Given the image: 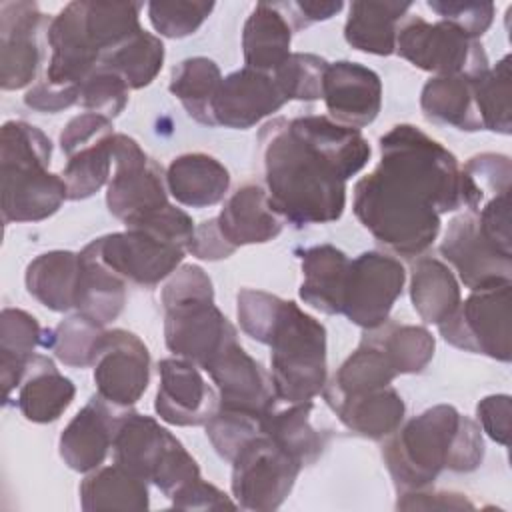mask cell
<instances>
[{
    "label": "cell",
    "instance_id": "cell-27",
    "mask_svg": "<svg viewBox=\"0 0 512 512\" xmlns=\"http://www.w3.org/2000/svg\"><path fill=\"white\" fill-rule=\"evenodd\" d=\"M80 254V272L74 296V308L84 318L106 326L116 320L126 302V280L112 272L96 256L92 244H86Z\"/></svg>",
    "mask_w": 512,
    "mask_h": 512
},
{
    "label": "cell",
    "instance_id": "cell-59",
    "mask_svg": "<svg viewBox=\"0 0 512 512\" xmlns=\"http://www.w3.org/2000/svg\"><path fill=\"white\" fill-rule=\"evenodd\" d=\"M398 508L402 510H458V508H474L472 502L464 498V494L456 492H426L412 490L402 492L398 498Z\"/></svg>",
    "mask_w": 512,
    "mask_h": 512
},
{
    "label": "cell",
    "instance_id": "cell-20",
    "mask_svg": "<svg viewBox=\"0 0 512 512\" xmlns=\"http://www.w3.org/2000/svg\"><path fill=\"white\" fill-rule=\"evenodd\" d=\"M48 44L52 48L46 82L54 86H78L98 68L100 54L84 28L82 2L66 4L48 22Z\"/></svg>",
    "mask_w": 512,
    "mask_h": 512
},
{
    "label": "cell",
    "instance_id": "cell-15",
    "mask_svg": "<svg viewBox=\"0 0 512 512\" xmlns=\"http://www.w3.org/2000/svg\"><path fill=\"white\" fill-rule=\"evenodd\" d=\"M210 374L222 408L244 410L256 416H266L274 410L276 392L272 376L238 344H226L202 368Z\"/></svg>",
    "mask_w": 512,
    "mask_h": 512
},
{
    "label": "cell",
    "instance_id": "cell-3",
    "mask_svg": "<svg viewBox=\"0 0 512 512\" xmlns=\"http://www.w3.org/2000/svg\"><path fill=\"white\" fill-rule=\"evenodd\" d=\"M382 456L402 494L428 488L442 470H476L484 458V440L474 420L450 404H438L392 432Z\"/></svg>",
    "mask_w": 512,
    "mask_h": 512
},
{
    "label": "cell",
    "instance_id": "cell-35",
    "mask_svg": "<svg viewBox=\"0 0 512 512\" xmlns=\"http://www.w3.org/2000/svg\"><path fill=\"white\" fill-rule=\"evenodd\" d=\"M410 298L418 316L438 326L460 306V286L444 262L424 256L412 264Z\"/></svg>",
    "mask_w": 512,
    "mask_h": 512
},
{
    "label": "cell",
    "instance_id": "cell-17",
    "mask_svg": "<svg viewBox=\"0 0 512 512\" xmlns=\"http://www.w3.org/2000/svg\"><path fill=\"white\" fill-rule=\"evenodd\" d=\"M44 14L36 2H0V86H28L40 64L38 32Z\"/></svg>",
    "mask_w": 512,
    "mask_h": 512
},
{
    "label": "cell",
    "instance_id": "cell-43",
    "mask_svg": "<svg viewBox=\"0 0 512 512\" xmlns=\"http://www.w3.org/2000/svg\"><path fill=\"white\" fill-rule=\"evenodd\" d=\"M372 336L384 348L398 374L422 372L434 356V336L424 326L386 322L374 328Z\"/></svg>",
    "mask_w": 512,
    "mask_h": 512
},
{
    "label": "cell",
    "instance_id": "cell-36",
    "mask_svg": "<svg viewBox=\"0 0 512 512\" xmlns=\"http://www.w3.org/2000/svg\"><path fill=\"white\" fill-rule=\"evenodd\" d=\"M398 376L388 354L378 344V340L368 334L360 346L342 362L332 382L324 386L322 392L332 394H362L370 390H378L390 386V382Z\"/></svg>",
    "mask_w": 512,
    "mask_h": 512
},
{
    "label": "cell",
    "instance_id": "cell-56",
    "mask_svg": "<svg viewBox=\"0 0 512 512\" xmlns=\"http://www.w3.org/2000/svg\"><path fill=\"white\" fill-rule=\"evenodd\" d=\"M170 500L174 508H182V510H224V508L238 506L222 490H218L210 482H204L202 478L190 482Z\"/></svg>",
    "mask_w": 512,
    "mask_h": 512
},
{
    "label": "cell",
    "instance_id": "cell-38",
    "mask_svg": "<svg viewBox=\"0 0 512 512\" xmlns=\"http://www.w3.org/2000/svg\"><path fill=\"white\" fill-rule=\"evenodd\" d=\"M312 408L314 404L310 400L298 402L282 412L272 410L262 420V432L298 458L302 466L314 464L326 444L324 434L310 424Z\"/></svg>",
    "mask_w": 512,
    "mask_h": 512
},
{
    "label": "cell",
    "instance_id": "cell-8",
    "mask_svg": "<svg viewBox=\"0 0 512 512\" xmlns=\"http://www.w3.org/2000/svg\"><path fill=\"white\" fill-rule=\"evenodd\" d=\"M300 470L298 458L260 432L232 460V496L244 510H276L290 494Z\"/></svg>",
    "mask_w": 512,
    "mask_h": 512
},
{
    "label": "cell",
    "instance_id": "cell-19",
    "mask_svg": "<svg viewBox=\"0 0 512 512\" xmlns=\"http://www.w3.org/2000/svg\"><path fill=\"white\" fill-rule=\"evenodd\" d=\"M286 102L272 74L244 66L222 78L212 114L216 126L246 130L278 112Z\"/></svg>",
    "mask_w": 512,
    "mask_h": 512
},
{
    "label": "cell",
    "instance_id": "cell-40",
    "mask_svg": "<svg viewBox=\"0 0 512 512\" xmlns=\"http://www.w3.org/2000/svg\"><path fill=\"white\" fill-rule=\"evenodd\" d=\"M164 62V44L158 36L140 30L130 40L104 54L100 64L118 72L128 88L138 90L148 86L160 72Z\"/></svg>",
    "mask_w": 512,
    "mask_h": 512
},
{
    "label": "cell",
    "instance_id": "cell-11",
    "mask_svg": "<svg viewBox=\"0 0 512 512\" xmlns=\"http://www.w3.org/2000/svg\"><path fill=\"white\" fill-rule=\"evenodd\" d=\"M404 280L406 270L400 260L382 252H362L350 260L342 314L366 330L380 328L388 322Z\"/></svg>",
    "mask_w": 512,
    "mask_h": 512
},
{
    "label": "cell",
    "instance_id": "cell-45",
    "mask_svg": "<svg viewBox=\"0 0 512 512\" xmlns=\"http://www.w3.org/2000/svg\"><path fill=\"white\" fill-rule=\"evenodd\" d=\"M262 416L234 410V408H222L214 412V416L206 422V434L214 446V450L228 462L234 460V456L254 438L262 432Z\"/></svg>",
    "mask_w": 512,
    "mask_h": 512
},
{
    "label": "cell",
    "instance_id": "cell-33",
    "mask_svg": "<svg viewBox=\"0 0 512 512\" xmlns=\"http://www.w3.org/2000/svg\"><path fill=\"white\" fill-rule=\"evenodd\" d=\"M80 506L94 510H146L150 506L146 480L120 464L92 470L80 484Z\"/></svg>",
    "mask_w": 512,
    "mask_h": 512
},
{
    "label": "cell",
    "instance_id": "cell-4",
    "mask_svg": "<svg viewBox=\"0 0 512 512\" xmlns=\"http://www.w3.org/2000/svg\"><path fill=\"white\" fill-rule=\"evenodd\" d=\"M50 138L36 126L10 120L0 136L2 218L10 222H40L68 200L62 176L48 170Z\"/></svg>",
    "mask_w": 512,
    "mask_h": 512
},
{
    "label": "cell",
    "instance_id": "cell-51",
    "mask_svg": "<svg viewBox=\"0 0 512 512\" xmlns=\"http://www.w3.org/2000/svg\"><path fill=\"white\" fill-rule=\"evenodd\" d=\"M428 8L442 20L454 24L470 38L482 36L494 18V4L490 2H452V0H428Z\"/></svg>",
    "mask_w": 512,
    "mask_h": 512
},
{
    "label": "cell",
    "instance_id": "cell-12",
    "mask_svg": "<svg viewBox=\"0 0 512 512\" xmlns=\"http://www.w3.org/2000/svg\"><path fill=\"white\" fill-rule=\"evenodd\" d=\"M90 366L98 394L112 406L136 404L150 382L148 348L136 334L122 328L100 334Z\"/></svg>",
    "mask_w": 512,
    "mask_h": 512
},
{
    "label": "cell",
    "instance_id": "cell-13",
    "mask_svg": "<svg viewBox=\"0 0 512 512\" xmlns=\"http://www.w3.org/2000/svg\"><path fill=\"white\" fill-rule=\"evenodd\" d=\"M112 272L136 286L154 288L182 262L186 248L142 228H126L90 242Z\"/></svg>",
    "mask_w": 512,
    "mask_h": 512
},
{
    "label": "cell",
    "instance_id": "cell-53",
    "mask_svg": "<svg viewBox=\"0 0 512 512\" xmlns=\"http://www.w3.org/2000/svg\"><path fill=\"white\" fill-rule=\"evenodd\" d=\"M482 234L502 252L512 256L510 240V194L500 192L488 198V202L474 210Z\"/></svg>",
    "mask_w": 512,
    "mask_h": 512
},
{
    "label": "cell",
    "instance_id": "cell-55",
    "mask_svg": "<svg viewBox=\"0 0 512 512\" xmlns=\"http://www.w3.org/2000/svg\"><path fill=\"white\" fill-rule=\"evenodd\" d=\"M510 414L512 402L508 394L486 396L476 406V416L482 430L502 446H508L510 442Z\"/></svg>",
    "mask_w": 512,
    "mask_h": 512
},
{
    "label": "cell",
    "instance_id": "cell-34",
    "mask_svg": "<svg viewBox=\"0 0 512 512\" xmlns=\"http://www.w3.org/2000/svg\"><path fill=\"white\" fill-rule=\"evenodd\" d=\"M420 108L430 122L458 130H484L474 104L470 76H434L420 94Z\"/></svg>",
    "mask_w": 512,
    "mask_h": 512
},
{
    "label": "cell",
    "instance_id": "cell-21",
    "mask_svg": "<svg viewBox=\"0 0 512 512\" xmlns=\"http://www.w3.org/2000/svg\"><path fill=\"white\" fill-rule=\"evenodd\" d=\"M100 394L92 396L86 406L68 422L60 434V456L76 472L96 470L114 442L120 414Z\"/></svg>",
    "mask_w": 512,
    "mask_h": 512
},
{
    "label": "cell",
    "instance_id": "cell-6",
    "mask_svg": "<svg viewBox=\"0 0 512 512\" xmlns=\"http://www.w3.org/2000/svg\"><path fill=\"white\" fill-rule=\"evenodd\" d=\"M272 386L278 400L308 402L326 386V328L298 308L282 300L268 336Z\"/></svg>",
    "mask_w": 512,
    "mask_h": 512
},
{
    "label": "cell",
    "instance_id": "cell-29",
    "mask_svg": "<svg viewBox=\"0 0 512 512\" xmlns=\"http://www.w3.org/2000/svg\"><path fill=\"white\" fill-rule=\"evenodd\" d=\"M292 26L276 4L258 2L244 22L242 50L248 68L274 72L290 56Z\"/></svg>",
    "mask_w": 512,
    "mask_h": 512
},
{
    "label": "cell",
    "instance_id": "cell-48",
    "mask_svg": "<svg viewBox=\"0 0 512 512\" xmlns=\"http://www.w3.org/2000/svg\"><path fill=\"white\" fill-rule=\"evenodd\" d=\"M462 172L468 182V208L474 212L486 194H500L510 192V160L502 154H478L472 156L464 166Z\"/></svg>",
    "mask_w": 512,
    "mask_h": 512
},
{
    "label": "cell",
    "instance_id": "cell-54",
    "mask_svg": "<svg viewBox=\"0 0 512 512\" xmlns=\"http://www.w3.org/2000/svg\"><path fill=\"white\" fill-rule=\"evenodd\" d=\"M112 122L106 116L84 112L74 116L60 134V148L66 156H72L80 148H86L94 142H100L112 136Z\"/></svg>",
    "mask_w": 512,
    "mask_h": 512
},
{
    "label": "cell",
    "instance_id": "cell-7",
    "mask_svg": "<svg viewBox=\"0 0 512 512\" xmlns=\"http://www.w3.org/2000/svg\"><path fill=\"white\" fill-rule=\"evenodd\" d=\"M394 52L436 76H474L488 68L482 44L446 20L430 24L420 16H406L398 26Z\"/></svg>",
    "mask_w": 512,
    "mask_h": 512
},
{
    "label": "cell",
    "instance_id": "cell-18",
    "mask_svg": "<svg viewBox=\"0 0 512 512\" xmlns=\"http://www.w3.org/2000/svg\"><path fill=\"white\" fill-rule=\"evenodd\" d=\"M322 98L334 122L360 130L372 124L380 112L382 82L368 66L338 60L324 72Z\"/></svg>",
    "mask_w": 512,
    "mask_h": 512
},
{
    "label": "cell",
    "instance_id": "cell-46",
    "mask_svg": "<svg viewBox=\"0 0 512 512\" xmlns=\"http://www.w3.org/2000/svg\"><path fill=\"white\" fill-rule=\"evenodd\" d=\"M102 332L104 326L76 314L62 320L54 332H50L48 348L54 350L60 362L74 368H84L92 364V352Z\"/></svg>",
    "mask_w": 512,
    "mask_h": 512
},
{
    "label": "cell",
    "instance_id": "cell-14",
    "mask_svg": "<svg viewBox=\"0 0 512 512\" xmlns=\"http://www.w3.org/2000/svg\"><path fill=\"white\" fill-rule=\"evenodd\" d=\"M440 252L458 270L460 280L470 290L504 284L512 278V256L502 254L482 234L472 210L456 216L448 224Z\"/></svg>",
    "mask_w": 512,
    "mask_h": 512
},
{
    "label": "cell",
    "instance_id": "cell-24",
    "mask_svg": "<svg viewBox=\"0 0 512 512\" xmlns=\"http://www.w3.org/2000/svg\"><path fill=\"white\" fill-rule=\"evenodd\" d=\"M174 440L176 436L162 428L152 416L138 412L120 414L112 442L114 462L142 480L152 482L156 468Z\"/></svg>",
    "mask_w": 512,
    "mask_h": 512
},
{
    "label": "cell",
    "instance_id": "cell-5",
    "mask_svg": "<svg viewBox=\"0 0 512 512\" xmlns=\"http://www.w3.org/2000/svg\"><path fill=\"white\" fill-rule=\"evenodd\" d=\"M166 310V348L200 368L226 344L236 340V328L214 304L212 282L200 266H180L162 288Z\"/></svg>",
    "mask_w": 512,
    "mask_h": 512
},
{
    "label": "cell",
    "instance_id": "cell-47",
    "mask_svg": "<svg viewBox=\"0 0 512 512\" xmlns=\"http://www.w3.org/2000/svg\"><path fill=\"white\" fill-rule=\"evenodd\" d=\"M128 90V84L118 72L98 64V68L80 84L78 104L88 112L114 118L128 104Z\"/></svg>",
    "mask_w": 512,
    "mask_h": 512
},
{
    "label": "cell",
    "instance_id": "cell-44",
    "mask_svg": "<svg viewBox=\"0 0 512 512\" xmlns=\"http://www.w3.org/2000/svg\"><path fill=\"white\" fill-rule=\"evenodd\" d=\"M328 62L316 54L296 52L290 54L274 72L272 78L278 84L286 100H318L322 98V82Z\"/></svg>",
    "mask_w": 512,
    "mask_h": 512
},
{
    "label": "cell",
    "instance_id": "cell-32",
    "mask_svg": "<svg viewBox=\"0 0 512 512\" xmlns=\"http://www.w3.org/2000/svg\"><path fill=\"white\" fill-rule=\"evenodd\" d=\"M80 254L52 250L36 256L26 268L28 292L48 310L66 312L74 308Z\"/></svg>",
    "mask_w": 512,
    "mask_h": 512
},
{
    "label": "cell",
    "instance_id": "cell-49",
    "mask_svg": "<svg viewBox=\"0 0 512 512\" xmlns=\"http://www.w3.org/2000/svg\"><path fill=\"white\" fill-rule=\"evenodd\" d=\"M148 18L156 32L166 38L194 34L214 10V2H148Z\"/></svg>",
    "mask_w": 512,
    "mask_h": 512
},
{
    "label": "cell",
    "instance_id": "cell-42",
    "mask_svg": "<svg viewBox=\"0 0 512 512\" xmlns=\"http://www.w3.org/2000/svg\"><path fill=\"white\" fill-rule=\"evenodd\" d=\"M112 136L80 148L78 152L68 156V162L60 174L66 184L68 200L90 198L104 184H108L114 168Z\"/></svg>",
    "mask_w": 512,
    "mask_h": 512
},
{
    "label": "cell",
    "instance_id": "cell-10",
    "mask_svg": "<svg viewBox=\"0 0 512 512\" xmlns=\"http://www.w3.org/2000/svg\"><path fill=\"white\" fill-rule=\"evenodd\" d=\"M114 168L108 180V210L132 228L150 214L168 206L162 168L146 156L138 142L126 134L112 136Z\"/></svg>",
    "mask_w": 512,
    "mask_h": 512
},
{
    "label": "cell",
    "instance_id": "cell-52",
    "mask_svg": "<svg viewBox=\"0 0 512 512\" xmlns=\"http://www.w3.org/2000/svg\"><path fill=\"white\" fill-rule=\"evenodd\" d=\"M200 478V468L196 460L186 452L182 442L176 438L156 468L152 482L164 492L166 498H172L190 482Z\"/></svg>",
    "mask_w": 512,
    "mask_h": 512
},
{
    "label": "cell",
    "instance_id": "cell-41",
    "mask_svg": "<svg viewBox=\"0 0 512 512\" xmlns=\"http://www.w3.org/2000/svg\"><path fill=\"white\" fill-rule=\"evenodd\" d=\"M470 84L482 128L510 134V56L506 54L496 66L470 76Z\"/></svg>",
    "mask_w": 512,
    "mask_h": 512
},
{
    "label": "cell",
    "instance_id": "cell-60",
    "mask_svg": "<svg viewBox=\"0 0 512 512\" xmlns=\"http://www.w3.org/2000/svg\"><path fill=\"white\" fill-rule=\"evenodd\" d=\"M276 6L286 16L292 30H302L314 22L328 20L344 8L342 2H278Z\"/></svg>",
    "mask_w": 512,
    "mask_h": 512
},
{
    "label": "cell",
    "instance_id": "cell-58",
    "mask_svg": "<svg viewBox=\"0 0 512 512\" xmlns=\"http://www.w3.org/2000/svg\"><path fill=\"white\" fill-rule=\"evenodd\" d=\"M188 250L202 260H222L236 252V248L220 232L216 218L204 220L194 228V236L188 244Z\"/></svg>",
    "mask_w": 512,
    "mask_h": 512
},
{
    "label": "cell",
    "instance_id": "cell-22",
    "mask_svg": "<svg viewBox=\"0 0 512 512\" xmlns=\"http://www.w3.org/2000/svg\"><path fill=\"white\" fill-rule=\"evenodd\" d=\"M216 222L234 248L270 242L282 232V218L272 210L268 192L256 182L238 186V190L224 202Z\"/></svg>",
    "mask_w": 512,
    "mask_h": 512
},
{
    "label": "cell",
    "instance_id": "cell-25",
    "mask_svg": "<svg viewBox=\"0 0 512 512\" xmlns=\"http://www.w3.org/2000/svg\"><path fill=\"white\" fill-rule=\"evenodd\" d=\"M74 394L72 380L60 374L50 358L34 354L18 386L16 406L26 420L48 424L62 416Z\"/></svg>",
    "mask_w": 512,
    "mask_h": 512
},
{
    "label": "cell",
    "instance_id": "cell-28",
    "mask_svg": "<svg viewBox=\"0 0 512 512\" xmlns=\"http://www.w3.org/2000/svg\"><path fill=\"white\" fill-rule=\"evenodd\" d=\"M300 298L324 314H342L350 258L332 244H320L304 250Z\"/></svg>",
    "mask_w": 512,
    "mask_h": 512
},
{
    "label": "cell",
    "instance_id": "cell-26",
    "mask_svg": "<svg viewBox=\"0 0 512 512\" xmlns=\"http://www.w3.org/2000/svg\"><path fill=\"white\" fill-rule=\"evenodd\" d=\"M164 178L176 202L190 208L214 206L224 200L230 188V174L224 164L202 152L174 158Z\"/></svg>",
    "mask_w": 512,
    "mask_h": 512
},
{
    "label": "cell",
    "instance_id": "cell-16",
    "mask_svg": "<svg viewBox=\"0 0 512 512\" xmlns=\"http://www.w3.org/2000/svg\"><path fill=\"white\" fill-rule=\"evenodd\" d=\"M160 386L156 414L174 426L206 424L220 406L218 392L206 384L200 366L186 358H164L158 364Z\"/></svg>",
    "mask_w": 512,
    "mask_h": 512
},
{
    "label": "cell",
    "instance_id": "cell-50",
    "mask_svg": "<svg viewBox=\"0 0 512 512\" xmlns=\"http://www.w3.org/2000/svg\"><path fill=\"white\" fill-rule=\"evenodd\" d=\"M280 302L282 300L274 294L254 288H242L236 298V314L240 320V328L252 340L266 344L276 322Z\"/></svg>",
    "mask_w": 512,
    "mask_h": 512
},
{
    "label": "cell",
    "instance_id": "cell-57",
    "mask_svg": "<svg viewBox=\"0 0 512 512\" xmlns=\"http://www.w3.org/2000/svg\"><path fill=\"white\" fill-rule=\"evenodd\" d=\"M24 104L38 112H60L78 104V86H54L38 82L24 94Z\"/></svg>",
    "mask_w": 512,
    "mask_h": 512
},
{
    "label": "cell",
    "instance_id": "cell-9",
    "mask_svg": "<svg viewBox=\"0 0 512 512\" xmlns=\"http://www.w3.org/2000/svg\"><path fill=\"white\" fill-rule=\"evenodd\" d=\"M510 282L472 290L460 306L438 324V330L452 346L510 362Z\"/></svg>",
    "mask_w": 512,
    "mask_h": 512
},
{
    "label": "cell",
    "instance_id": "cell-30",
    "mask_svg": "<svg viewBox=\"0 0 512 512\" xmlns=\"http://www.w3.org/2000/svg\"><path fill=\"white\" fill-rule=\"evenodd\" d=\"M410 8V2H352L344 38L360 52L390 56L396 50L398 26Z\"/></svg>",
    "mask_w": 512,
    "mask_h": 512
},
{
    "label": "cell",
    "instance_id": "cell-23",
    "mask_svg": "<svg viewBox=\"0 0 512 512\" xmlns=\"http://www.w3.org/2000/svg\"><path fill=\"white\" fill-rule=\"evenodd\" d=\"M324 398L348 430L370 440H382L396 432L406 412L404 400L390 386L350 396L324 392Z\"/></svg>",
    "mask_w": 512,
    "mask_h": 512
},
{
    "label": "cell",
    "instance_id": "cell-1",
    "mask_svg": "<svg viewBox=\"0 0 512 512\" xmlns=\"http://www.w3.org/2000/svg\"><path fill=\"white\" fill-rule=\"evenodd\" d=\"M380 154L376 170L354 186V214L392 252L422 256L440 232V216L468 206L462 166L412 124L380 136Z\"/></svg>",
    "mask_w": 512,
    "mask_h": 512
},
{
    "label": "cell",
    "instance_id": "cell-31",
    "mask_svg": "<svg viewBox=\"0 0 512 512\" xmlns=\"http://www.w3.org/2000/svg\"><path fill=\"white\" fill-rule=\"evenodd\" d=\"M44 330L38 320L20 310L4 308L0 316V378L4 388V402L10 400L12 390L22 382L28 362L36 354L38 346H48Z\"/></svg>",
    "mask_w": 512,
    "mask_h": 512
},
{
    "label": "cell",
    "instance_id": "cell-2",
    "mask_svg": "<svg viewBox=\"0 0 512 512\" xmlns=\"http://www.w3.org/2000/svg\"><path fill=\"white\" fill-rule=\"evenodd\" d=\"M258 140L268 202L294 226L338 220L346 206V180L370 158L360 130L326 116L276 118Z\"/></svg>",
    "mask_w": 512,
    "mask_h": 512
},
{
    "label": "cell",
    "instance_id": "cell-37",
    "mask_svg": "<svg viewBox=\"0 0 512 512\" xmlns=\"http://www.w3.org/2000/svg\"><path fill=\"white\" fill-rule=\"evenodd\" d=\"M222 84L220 68L214 60L194 56L182 60L170 78V92L180 100L190 118L204 126H216L212 104Z\"/></svg>",
    "mask_w": 512,
    "mask_h": 512
},
{
    "label": "cell",
    "instance_id": "cell-39",
    "mask_svg": "<svg viewBox=\"0 0 512 512\" xmlns=\"http://www.w3.org/2000/svg\"><path fill=\"white\" fill-rule=\"evenodd\" d=\"M142 6L140 2H82L84 28L100 56L142 30L138 20Z\"/></svg>",
    "mask_w": 512,
    "mask_h": 512
}]
</instances>
